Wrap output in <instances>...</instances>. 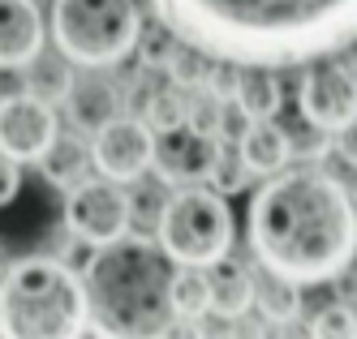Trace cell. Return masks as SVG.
I'll use <instances>...</instances> for the list:
<instances>
[{
	"label": "cell",
	"mask_w": 357,
	"mask_h": 339,
	"mask_svg": "<svg viewBox=\"0 0 357 339\" xmlns=\"http://www.w3.org/2000/svg\"><path fill=\"white\" fill-rule=\"evenodd\" d=\"M151 125L142 116H112L104 129L91 134V164L99 176L116 180V185H130L151 168Z\"/></svg>",
	"instance_id": "8fae6325"
},
{
	"label": "cell",
	"mask_w": 357,
	"mask_h": 339,
	"mask_svg": "<svg viewBox=\"0 0 357 339\" xmlns=\"http://www.w3.org/2000/svg\"><path fill=\"white\" fill-rule=\"evenodd\" d=\"M172 258L164 245L146 237H116L95 245L82 288H86V322L99 335L151 339L176 322L172 305Z\"/></svg>",
	"instance_id": "3957f363"
},
{
	"label": "cell",
	"mask_w": 357,
	"mask_h": 339,
	"mask_svg": "<svg viewBox=\"0 0 357 339\" xmlns=\"http://www.w3.org/2000/svg\"><path fill=\"white\" fill-rule=\"evenodd\" d=\"M250 176H254V172H250V164L241 159V150H237V146H220V155H215L207 180H211V189H220V194L228 198V194H241V189L250 185Z\"/></svg>",
	"instance_id": "cb8c5ba5"
},
{
	"label": "cell",
	"mask_w": 357,
	"mask_h": 339,
	"mask_svg": "<svg viewBox=\"0 0 357 339\" xmlns=\"http://www.w3.org/2000/svg\"><path fill=\"white\" fill-rule=\"evenodd\" d=\"M160 245L181 267H215L233 249V211L220 189L181 185L160 206Z\"/></svg>",
	"instance_id": "8992f818"
},
{
	"label": "cell",
	"mask_w": 357,
	"mask_h": 339,
	"mask_svg": "<svg viewBox=\"0 0 357 339\" xmlns=\"http://www.w3.org/2000/svg\"><path fill=\"white\" fill-rule=\"evenodd\" d=\"M250 249L280 279H340L357 253V206L323 168H280L250 202Z\"/></svg>",
	"instance_id": "7a4b0ae2"
},
{
	"label": "cell",
	"mask_w": 357,
	"mask_h": 339,
	"mask_svg": "<svg viewBox=\"0 0 357 339\" xmlns=\"http://www.w3.org/2000/svg\"><path fill=\"white\" fill-rule=\"evenodd\" d=\"M237 150H241V159L250 164L254 176H271L289 164V134H284V125H275V116L250 120V129L237 138Z\"/></svg>",
	"instance_id": "5bb4252c"
},
{
	"label": "cell",
	"mask_w": 357,
	"mask_h": 339,
	"mask_svg": "<svg viewBox=\"0 0 357 339\" xmlns=\"http://www.w3.org/2000/svg\"><path fill=\"white\" fill-rule=\"evenodd\" d=\"M22 77H26L22 90H31V95L47 99V103H65V95L73 86V69L65 61H56V56H43V52L31 65H22Z\"/></svg>",
	"instance_id": "ac0fdd59"
},
{
	"label": "cell",
	"mask_w": 357,
	"mask_h": 339,
	"mask_svg": "<svg viewBox=\"0 0 357 339\" xmlns=\"http://www.w3.org/2000/svg\"><path fill=\"white\" fill-rule=\"evenodd\" d=\"M138 0H56L52 5V39L69 65L112 69L138 47Z\"/></svg>",
	"instance_id": "5b68a950"
},
{
	"label": "cell",
	"mask_w": 357,
	"mask_h": 339,
	"mask_svg": "<svg viewBox=\"0 0 357 339\" xmlns=\"http://www.w3.org/2000/svg\"><path fill=\"white\" fill-rule=\"evenodd\" d=\"M211 279V309L224 318H241L245 309H254V279L241 262H228L220 258L215 271L207 275Z\"/></svg>",
	"instance_id": "e0dca14e"
},
{
	"label": "cell",
	"mask_w": 357,
	"mask_h": 339,
	"mask_svg": "<svg viewBox=\"0 0 357 339\" xmlns=\"http://www.w3.org/2000/svg\"><path fill=\"white\" fill-rule=\"evenodd\" d=\"M65 112L78 134H95V129H104L112 116L125 112V90L108 82L99 69H82V77H73V86L65 95Z\"/></svg>",
	"instance_id": "7c38bea8"
},
{
	"label": "cell",
	"mask_w": 357,
	"mask_h": 339,
	"mask_svg": "<svg viewBox=\"0 0 357 339\" xmlns=\"http://www.w3.org/2000/svg\"><path fill=\"white\" fill-rule=\"evenodd\" d=\"M305 331L323 335V339H331V335H357V322H353V314L344 309V301H331V305H323L319 314L305 322Z\"/></svg>",
	"instance_id": "d4e9b609"
},
{
	"label": "cell",
	"mask_w": 357,
	"mask_h": 339,
	"mask_svg": "<svg viewBox=\"0 0 357 339\" xmlns=\"http://www.w3.org/2000/svg\"><path fill=\"white\" fill-rule=\"evenodd\" d=\"M134 223V202L125 198V189L116 180H82L69 189L65 202V228L78 237L82 245H108L116 237H125Z\"/></svg>",
	"instance_id": "52a82bcc"
},
{
	"label": "cell",
	"mask_w": 357,
	"mask_h": 339,
	"mask_svg": "<svg viewBox=\"0 0 357 339\" xmlns=\"http://www.w3.org/2000/svg\"><path fill=\"white\" fill-rule=\"evenodd\" d=\"M233 99L245 108L250 120H271L284 103V90H280V77L271 65H241L233 82Z\"/></svg>",
	"instance_id": "2e32d148"
},
{
	"label": "cell",
	"mask_w": 357,
	"mask_h": 339,
	"mask_svg": "<svg viewBox=\"0 0 357 339\" xmlns=\"http://www.w3.org/2000/svg\"><path fill=\"white\" fill-rule=\"evenodd\" d=\"M220 146L224 142L215 134H207V129H198L190 120H176L168 129H155V138H151V168H155V176L172 189L202 185V180L211 176Z\"/></svg>",
	"instance_id": "ba28073f"
},
{
	"label": "cell",
	"mask_w": 357,
	"mask_h": 339,
	"mask_svg": "<svg viewBox=\"0 0 357 339\" xmlns=\"http://www.w3.org/2000/svg\"><path fill=\"white\" fill-rule=\"evenodd\" d=\"M185 108H190V90H181L176 82H168L160 90H151V99H146L142 112H146L151 129H168L176 120H185Z\"/></svg>",
	"instance_id": "603a6c76"
},
{
	"label": "cell",
	"mask_w": 357,
	"mask_h": 339,
	"mask_svg": "<svg viewBox=\"0 0 357 339\" xmlns=\"http://www.w3.org/2000/svg\"><path fill=\"white\" fill-rule=\"evenodd\" d=\"M35 164H39V172H43L47 185H56V189L69 194L73 185H82L86 172H91V146L78 134H56V142L47 146Z\"/></svg>",
	"instance_id": "9a60e30c"
},
{
	"label": "cell",
	"mask_w": 357,
	"mask_h": 339,
	"mask_svg": "<svg viewBox=\"0 0 357 339\" xmlns=\"http://www.w3.org/2000/svg\"><path fill=\"white\" fill-rule=\"evenodd\" d=\"M172 305H176V318H198L211 309V279L202 275L198 267H185L172 275Z\"/></svg>",
	"instance_id": "44dd1931"
},
{
	"label": "cell",
	"mask_w": 357,
	"mask_h": 339,
	"mask_svg": "<svg viewBox=\"0 0 357 339\" xmlns=\"http://www.w3.org/2000/svg\"><path fill=\"white\" fill-rule=\"evenodd\" d=\"M17 189H22V168H17L13 155L0 150V206L13 202V194H17Z\"/></svg>",
	"instance_id": "4316f807"
},
{
	"label": "cell",
	"mask_w": 357,
	"mask_h": 339,
	"mask_svg": "<svg viewBox=\"0 0 357 339\" xmlns=\"http://www.w3.org/2000/svg\"><path fill=\"white\" fill-rule=\"evenodd\" d=\"M297 112L323 129H340L357 120V69L331 61V56L310 61V69L301 73V86H297Z\"/></svg>",
	"instance_id": "9c48e42d"
},
{
	"label": "cell",
	"mask_w": 357,
	"mask_h": 339,
	"mask_svg": "<svg viewBox=\"0 0 357 339\" xmlns=\"http://www.w3.org/2000/svg\"><path fill=\"white\" fill-rule=\"evenodd\" d=\"M284 134H289V155H297V159H305V164H319V159L331 155V129L314 125L301 112L284 125Z\"/></svg>",
	"instance_id": "7402d4cb"
},
{
	"label": "cell",
	"mask_w": 357,
	"mask_h": 339,
	"mask_svg": "<svg viewBox=\"0 0 357 339\" xmlns=\"http://www.w3.org/2000/svg\"><path fill=\"white\" fill-rule=\"evenodd\" d=\"M254 309H263L271 322H293L297 309H301V283L280 279L267 271L263 283H254Z\"/></svg>",
	"instance_id": "d6986e66"
},
{
	"label": "cell",
	"mask_w": 357,
	"mask_h": 339,
	"mask_svg": "<svg viewBox=\"0 0 357 339\" xmlns=\"http://www.w3.org/2000/svg\"><path fill=\"white\" fill-rule=\"evenodd\" d=\"M56 134H61V120L47 99L31 90L0 95V150L13 155L17 164H35L56 142Z\"/></svg>",
	"instance_id": "30bf717a"
},
{
	"label": "cell",
	"mask_w": 357,
	"mask_h": 339,
	"mask_svg": "<svg viewBox=\"0 0 357 339\" xmlns=\"http://www.w3.org/2000/svg\"><path fill=\"white\" fill-rule=\"evenodd\" d=\"M340 301H344V309H349V314H353V322H357V279H353L349 288H344V297H340Z\"/></svg>",
	"instance_id": "83f0119b"
},
{
	"label": "cell",
	"mask_w": 357,
	"mask_h": 339,
	"mask_svg": "<svg viewBox=\"0 0 357 339\" xmlns=\"http://www.w3.org/2000/svg\"><path fill=\"white\" fill-rule=\"evenodd\" d=\"M176 39L233 65H305L357 43V0H151Z\"/></svg>",
	"instance_id": "6da1fadb"
},
{
	"label": "cell",
	"mask_w": 357,
	"mask_h": 339,
	"mask_svg": "<svg viewBox=\"0 0 357 339\" xmlns=\"http://www.w3.org/2000/svg\"><path fill=\"white\" fill-rule=\"evenodd\" d=\"M86 326V288L65 262L35 253L0 275V335L69 339Z\"/></svg>",
	"instance_id": "277c9868"
},
{
	"label": "cell",
	"mask_w": 357,
	"mask_h": 339,
	"mask_svg": "<svg viewBox=\"0 0 357 339\" xmlns=\"http://www.w3.org/2000/svg\"><path fill=\"white\" fill-rule=\"evenodd\" d=\"M211 52H202V47H194V43H185V39H176L172 47H168V56H164V69H168V77L181 90H198L202 82H207V69H211Z\"/></svg>",
	"instance_id": "ffe728a7"
},
{
	"label": "cell",
	"mask_w": 357,
	"mask_h": 339,
	"mask_svg": "<svg viewBox=\"0 0 357 339\" xmlns=\"http://www.w3.org/2000/svg\"><path fill=\"white\" fill-rule=\"evenodd\" d=\"M331 155H336L340 164L357 168V120L340 125V129H331Z\"/></svg>",
	"instance_id": "484cf974"
},
{
	"label": "cell",
	"mask_w": 357,
	"mask_h": 339,
	"mask_svg": "<svg viewBox=\"0 0 357 339\" xmlns=\"http://www.w3.org/2000/svg\"><path fill=\"white\" fill-rule=\"evenodd\" d=\"M43 52V13L35 0H0V69H22Z\"/></svg>",
	"instance_id": "4fadbf2b"
}]
</instances>
